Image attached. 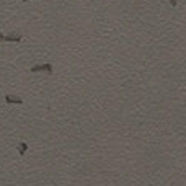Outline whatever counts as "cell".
Masks as SVG:
<instances>
[{"label":"cell","mask_w":186,"mask_h":186,"mask_svg":"<svg viewBox=\"0 0 186 186\" xmlns=\"http://www.w3.org/2000/svg\"><path fill=\"white\" fill-rule=\"evenodd\" d=\"M5 101L7 103H16V105H21L23 100L20 96H13V95H5Z\"/></svg>","instance_id":"7a4b0ae2"},{"label":"cell","mask_w":186,"mask_h":186,"mask_svg":"<svg viewBox=\"0 0 186 186\" xmlns=\"http://www.w3.org/2000/svg\"><path fill=\"white\" fill-rule=\"evenodd\" d=\"M0 41H5V34H2V33H0Z\"/></svg>","instance_id":"8992f818"},{"label":"cell","mask_w":186,"mask_h":186,"mask_svg":"<svg viewBox=\"0 0 186 186\" xmlns=\"http://www.w3.org/2000/svg\"><path fill=\"white\" fill-rule=\"evenodd\" d=\"M23 2H28V0H23Z\"/></svg>","instance_id":"52a82bcc"},{"label":"cell","mask_w":186,"mask_h":186,"mask_svg":"<svg viewBox=\"0 0 186 186\" xmlns=\"http://www.w3.org/2000/svg\"><path fill=\"white\" fill-rule=\"evenodd\" d=\"M31 74H36V72H47V74H54V67L52 64H38V65H33L30 69Z\"/></svg>","instance_id":"6da1fadb"},{"label":"cell","mask_w":186,"mask_h":186,"mask_svg":"<svg viewBox=\"0 0 186 186\" xmlns=\"http://www.w3.org/2000/svg\"><path fill=\"white\" fill-rule=\"evenodd\" d=\"M26 150H28V144H26V142L18 144V152H20V155H25Z\"/></svg>","instance_id":"277c9868"},{"label":"cell","mask_w":186,"mask_h":186,"mask_svg":"<svg viewBox=\"0 0 186 186\" xmlns=\"http://www.w3.org/2000/svg\"><path fill=\"white\" fill-rule=\"evenodd\" d=\"M168 2H170V5H171V7H176V3H178L176 0H168Z\"/></svg>","instance_id":"5b68a950"},{"label":"cell","mask_w":186,"mask_h":186,"mask_svg":"<svg viewBox=\"0 0 186 186\" xmlns=\"http://www.w3.org/2000/svg\"><path fill=\"white\" fill-rule=\"evenodd\" d=\"M5 41H10V43H20V41H21V34L12 33V34H8V36H5Z\"/></svg>","instance_id":"3957f363"}]
</instances>
